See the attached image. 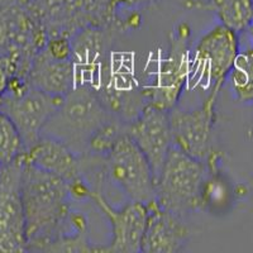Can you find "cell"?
I'll return each instance as SVG.
<instances>
[{
    "label": "cell",
    "instance_id": "obj_1",
    "mask_svg": "<svg viewBox=\"0 0 253 253\" xmlns=\"http://www.w3.org/2000/svg\"><path fill=\"white\" fill-rule=\"evenodd\" d=\"M22 199L26 215L27 251L47 252L62 233L74 202L70 187L57 176L29 164L23 157Z\"/></svg>",
    "mask_w": 253,
    "mask_h": 253
},
{
    "label": "cell",
    "instance_id": "obj_2",
    "mask_svg": "<svg viewBox=\"0 0 253 253\" xmlns=\"http://www.w3.org/2000/svg\"><path fill=\"white\" fill-rule=\"evenodd\" d=\"M91 187L101 193L109 182L126 199V203H150L156 199V177L151 164L128 133L115 142L92 169Z\"/></svg>",
    "mask_w": 253,
    "mask_h": 253
},
{
    "label": "cell",
    "instance_id": "obj_3",
    "mask_svg": "<svg viewBox=\"0 0 253 253\" xmlns=\"http://www.w3.org/2000/svg\"><path fill=\"white\" fill-rule=\"evenodd\" d=\"M208 175L204 161L172 146L156 177V200L181 216L203 211V189Z\"/></svg>",
    "mask_w": 253,
    "mask_h": 253
},
{
    "label": "cell",
    "instance_id": "obj_4",
    "mask_svg": "<svg viewBox=\"0 0 253 253\" xmlns=\"http://www.w3.org/2000/svg\"><path fill=\"white\" fill-rule=\"evenodd\" d=\"M112 117L91 86L78 85L65 96L60 110L47 124L43 134L58 137L84 156L91 135Z\"/></svg>",
    "mask_w": 253,
    "mask_h": 253
},
{
    "label": "cell",
    "instance_id": "obj_5",
    "mask_svg": "<svg viewBox=\"0 0 253 253\" xmlns=\"http://www.w3.org/2000/svg\"><path fill=\"white\" fill-rule=\"evenodd\" d=\"M241 49V35L221 23L214 24L190 51V87L220 91Z\"/></svg>",
    "mask_w": 253,
    "mask_h": 253
},
{
    "label": "cell",
    "instance_id": "obj_6",
    "mask_svg": "<svg viewBox=\"0 0 253 253\" xmlns=\"http://www.w3.org/2000/svg\"><path fill=\"white\" fill-rule=\"evenodd\" d=\"M65 96H53L36 89L26 79L17 78L0 96V110L19 130L26 152L42 137L44 128L60 110Z\"/></svg>",
    "mask_w": 253,
    "mask_h": 253
},
{
    "label": "cell",
    "instance_id": "obj_7",
    "mask_svg": "<svg viewBox=\"0 0 253 253\" xmlns=\"http://www.w3.org/2000/svg\"><path fill=\"white\" fill-rule=\"evenodd\" d=\"M173 32L170 49L165 58L155 63L153 71H147L146 81H141L147 104L171 110L177 105L190 70L189 36L186 26H178Z\"/></svg>",
    "mask_w": 253,
    "mask_h": 253
},
{
    "label": "cell",
    "instance_id": "obj_8",
    "mask_svg": "<svg viewBox=\"0 0 253 253\" xmlns=\"http://www.w3.org/2000/svg\"><path fill=\"white\" fill-rule=\"evenodd\" d=\"M48 38L71 37L87 26L117 24L113 0H31Z\"/></svg>",
    "mask_w": 253,
    "mask_h": 253
},
{
    "label": "cell",
    "instance_id": "obj_9",
    "mask_svg": "<svg viewBox=\"0 0 253 253\" xmlns=\"http://www.w3.org/2000/svg\"><path fill=\"white\" fill-rule=\"evenodd\" d=\"M31 0H0V55H15L27 67L48 42Z\"/></svg>",
    "mask_w": 253,
    "mask_h": 253
},
{
    "label": "cell",
    "instance_id": "obj_10",
    "mask_svg": "<svg viewBox=\"0 0 253 253\" xmlns=\"http://www.w3.org/2000/svg\"><path fill=\"white\" fill-rule=\"evenodd\" d=\"M218 94L215 90H209L199 107L184 109L176 105L170 112L173 146L204 162L216 152L214 126Z\"/></svg>",
    "mask_w": 253,
    "mask_h": 253
},
{
    "label": "cell",
    "instance_id": "obj_11",
    "mask_svg": "<svg viewBox=\"0 0 253 253\" xmlns=\"http://www.w3.org/2000/svg\"><path fill=\"white\" fill-rule=\"evenodd\" d=\"M24 160L66 182L74 200H90L92 187L85 177L81 156L58 137L42 134L24 153Z\"/></svg>",
    "mask_w": 253,
    "mask_h": 253
},
{
    "label": "cell",
    "instance_id": "obj_12",
    "mask_svg": "<svg viewBox=\"0 0 253 253\" xmlns=\"http://www.w3.org/2000/svg\"><path fill=\"white\" fill-rule=\"evenodd\" d=\"M22 171L23 157L0 167V252H28Z\"/></svg>",
    "mask_w": 253,
    "mask_h": 253
},
{
    "label": "cell",
    "instance_id": "obj_13",
    "mask_svg": "<svg viewBox=\"0 0 253 253\" xmlns=\"http://www.w3.org/2000/svg\"><path fill=\"white\" fill-rule=\"evenodd\" d=\"M90 200L107 216L112 227V239L108 246H95V252L141 253L142 239L148 216L146 203H124L113 207L101 193L92 190Z\"/></svg>",
    "mask_w": 253,
    "mask_h": 253
},
{
    "label": "cell",
    "instance_id": "obj_14",
    "mask_svg": "<svg viewBox=\"0 0 253 253\" xmlns=\"http://www.w3.org/2000/svg\"><path fill=\"white\" fill-rule=\"evenodd\" d=\"M170 112L147 104L142 112L126 124V133L144 153L155 177L161 171L169 151L173 146Z\"/></svg>",
    "mask_w": 253,
    "mask_h": 253
},
{
    "label": "cell",
    "instance_id": "obj_15",
    "mask_svg": "<svg viewBox=\"0 0 253 253\" xmlns=\"http://www.w3.org/2000/svg\"><path fill=\"white\" fill-rule=\"evenodd\" d=\"M148 216L142 239L143 253H176L187 245L190 229L184 216L165 209L157 200L147 203Z\"/></svg>",
    "mask_w": 253,
    "mask_h": 253
},
{
    "label": "cell",
    "instance_id": "obj_16",
    "mask_svg": "<svg viewBox=\"0 0 253 253\" xmlns=\"http://www.w3.org/2000/svg\"><path fill=\"white\" fill-rule=\"evenodd\" d=\"M27 83L53 96H66L76 86L71 58H58L44 48L35 56L27 74Z\"/></svg>",
    "mask_w": 253,
    "mask_h": 253
},
{
    "label": "cell",
    "instance_id": "obj_17",
    "mask_svg": "<svg viewBox=\"0 0 253 253\" xmlns=\"http://www.w3.org/2000/svg\"><path fill=\"white\" fill-rule=\"evenodd\" d=\"M190 9H202L215 14L219 23L242 35L253 22V0H187Z\"/></svg>",
    "mask_w": 253,
    "mask_h": 253
},
{
    "label": "cell",
    "instance_id": "obj_18",
    "mask_svg": "<svg viewBox=\"0 0 253 253\" xmlns=\"http://www.w3.org/2000/svg\"><path fill=\"white\" fill-rule=\"evenodd\" d=\"M230 92L237 101L253 104V46H243L237 55L227 78Z\"/></svg>",
    "mask_w": 253,
    "mask_h": 253
},
{
    "label": "cell",
    "instance_id": "obj_19",
    "mask_svg": "<svg viewBox=\"0 0 253 253\" xmlns=\"http://www.w3.org/2000/svg\"><path fill=\"white\" fill-rule=\"evenodd\" d=\"M47 252H95L89 237V221L79 211H71L62 233L47 248Z\"/></svg>",
    "mask_w": 253,
    "mask_h": 253
},
{
    "label": "cell",
    "instance_id": "obj_20",
    "mask_svg": "<svg viewBox=\"0 0 253 253\" xmlns=\"http://www.w3.org/2000/svg\"><path fill=\"white\" fill-rule=\"evenodd\" d=\"M26 153L19 130L8 115L0 110V164L6 165L23 157Z\"/></svg>",
    "mask_w": 253,
    "mask_h": 253
},
{
    "label": "cell",
    "instance_id": "obj_21",
    "mask_svg": "<svg viewBox=\"0 0 253 253\" xmlns=\"http://www.w3.org/2000/svg\"><path fill=\"white\" fill-rule=\"evenodd\" d=\"M28 67L15 55H0V96L5 94L17 78L26 79Z\"/></svg>",
    "mask_w": 253,
    "mask_h": 253
},
{
    "label": "cell",
    "instance_id": "obj_22",
    "mask_svg": "<svg viewBox=\"0 0 253 253\" xmlns=\"http://www.w3.org/2000/svg\"><path fill=\"white\" fill-rule=\"evenodd\" d=\"M155 0H113V9L115 14L119 6H126V8H137V6L147 5V4L153 3Z\"/></svg>",
    "mask_w": 253,
    "mask_h": 253
},
{
    "label": "cell",
    "instance_id": "obj_23",
    "mask_svg": "<svg viewBox=\"0 0 253 253\" xmlns=\"http://www.w3.org/2000/svg\"><path fill=\"white\" fill-rule=\"evenodd\" d=\"M246 32H247V33H248V38H250V40H251L250 43L253 46V22H252V24H251L250 28H248Z\"/></svg>",
    "mask_w": 253,
    "mask_h": 253
},
{
    "label": "cell",
    "instance_id": "obj_24",
    "mask_svg": "<svg viewBox=\"0 0 253 253\" xmlns=\"http://www.w3.org/2000/svg\"><path fill=\"white\" fill-rule=\"evenodd\" d=\"M0 167H1V164H0Z\"/></svg>",
    "mask_w": 253,
    "mask_h": 253
}]
</instances>
